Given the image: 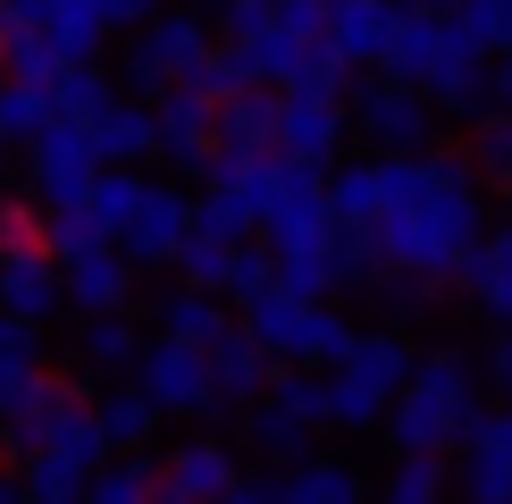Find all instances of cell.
Segmentation results:
<instances>
[{
  "mask_svg": "<svg viewBox=\"0 0 512 504\" xmlns=\"http://www.w3.org/2000/svg\"><path fill=\"white\" fill-rule=\"evenodd\" d=\"M496 101H504V110H512V51L496 59Z\"/></svg>",
  "mask_w": 512,
  "mask_h": 504,
  "instance_id": "cell-41",
  "label": "cell"
},
{
  "mask_svg": "<svg viewBox=\"0 0 512 504\" xmlns=\"http://www.w3.org/2000/svg\"><path fill=\"white\" fill-rule=\"evenodd\" d=\"M370 496V479L353 471L345 454H303V462H269V471H252L236 504H353Z\"/></svg>",
  "mask_w": 512,
  "mask_h": 504,
  "instance_id": "cell-13",
  "label": "cell"
},
{
  "mask_svg": "<svg viewBox=\"0 0 512 504\" xmlns=\"http://www.w3.org/2000/svg\"><path fill=\"white\" fill-rule=\"evenodd\" d=\"M445 488H454L445 454H395V462H387V479H378V496H387V504H437Z\"/></svg>",
  "mask_w": 512,
  "mask_h": 504,
  "instance_id": "cell-32",
  "label": "cell"
},
{
  "mask_svg": "<svg viewBox=\"0 0 512 504\" xmlns=\"http://www.w3.org/2000/svg\"><path fill=\"white\" fill-rule=\"evenodd\" d=\"M160 9H168V0H110V26H126V34H135L143 17H160Z\"/></svg>",
  "mask_w": 512,
  "mask_h": 504,
  "instance_id": "cell-40",
  "label": "cell"
},
{
  "mask_svg": "<svg viewBox=\"0 0 512 504\" xmlns=\"http://www.w3.org/2000/svg\"><path fill=\"white\" fill-rule=\"evenodd\" d=\"M462 454H479V462H504V471H512V395L479 412V429H471V446H462Z\"/></svg>",
  "mask_w": 512,
  "mask_h": 504,
  "instance_id": "cell-35",
  "label": "cell"
},
{
  "mask_svg": "<svg viewBox=\"0 0 512 504\" xmlns=\"http://www.w3.org/2000/svg\"><path fill=\"white\" fill-rule=\"evenodd\" d=\"M194 9H210V0H194Z\"/></svg>",
  "mask_w": 512,
  "mask_h": 504,
  "instance_id": "cell-44",
  "label": "cell"
},
{
  "mask_svg": "<svg viewBox=\"0 0 512 504\" xmlns=\"http://www.w3.org/2000/svg\"><path fill=\"white\" fill-rule=\"evenodd\" d=\"M59 261H68V303H76V311H126V303H135L143 261H135L118 236H93V244L59 252Z\"/></svg>",
  "mask_w": 512,
  "mask_h": 504,
  "instance_id": "cell-16",
  "label": "cell"
},
{
  "mask_svg": "<svg viewBox=\"0 0 512 504\" xmlns=\"http://www.w3.org/2000/svg\"><path fill=\"white\" fill-rule=\"evenodd\" d=\"M462 17H471V34L487 51H512V0H462Z\"/></svg>",
  "mask_w": 512,
  "mask_h": 504,
  "instance_id": "cell-37",
  "label": "cell"
},
{
  "mask_svg": "<svg viewBox=\"0 0 512 504\" xmlns=\"http://www.w3.org/2000/svg\"><path fill=\"white\" fill-rule=\"evenodd\" d=\"M244 488V471H236V446H219V437H185V446H168V488L160 496H177V504H194V496H236Z\"/></svg>",
  "mask_w": 512,
  "mask_h": 504,
  "instance_id": "cell-20",
  "label": "cell"
},
{
  "mask_svg": "<svg viewBox=\"0 0 512 504\" xmlns=\"http://www.w3.org/2000/svg\"><path fill=\"white\" fill-rule=\"evenodd\" d=\"M269 370H277V362H269V345H261V336H252V328H227L219 345H210V378H219V412H227V420H236V412H252V404H261V395L277 387Z\"/></svg>",
  "mask_w": 512,
  "mask_h": 504,
  "instance_id": "cell-19",
  "label": "cell"
},
{
  "mask_svg": "<svg viewBox=\"0 0 512 504\" xmlns=\"http://www.w3.org/2000/svg\"><path fill=\"white\" fill-rule=\"evenodd\" d=\"M101 168H110V160H101V143H93V126H84V118H51V126L26 143V185H34L42 210H76V202H93Z\"/></svg>",
  "mask_w": 512,
  "mask_h": 504,
  "instance_id": "cell-8",
  "label": "cell"
},
{
  "mask_svg": "<svg viewBox=\"0 0 512 504\" xmlns=\"http://www.w3.org/2000/svg\"><path fill=\"white\" fill-rule=\"evenodd\" d=\"M93 143H101V160H110V168H143V160L160 152V110H135V101L118 93L110 110L93 118Z\"/></svg>",
  "mask_w": 512,
  "mask_h": 504,
  "instance_id": "cell-24",
  "label": "cell"
},
{
  "mask_svg": "<svg viewBox=\"0 0 512 504\" xmlns=\"http://www.w3.org/2000/svg\"><path fill=\"white\" fill-rule=\"evenodd\" d=\"M454 488H462V496H479V504H512V471H504V462H479V454H462Z\"/></svg>",
  "mask_w": 512,
  "mask_h": 504,
  "instance_id": "cell-36",
  "label": "cell"
},
{
  "mask_svg": "<svg viewBox=\"0 0 512 504\" xmlns=\"http://www.w3.org/2000/svg\"><path fill=\"white\" fill-rule=\"evenodd\" d=\"M471 160H479V177L512 185V110H487V118H471Z\"/></svg>",
  "mask_w": 512,
  "mask_h": 504,
  "instance_id": "cell-34",
  "label": "cell"
},
{
  "mask_svg": "<svg viewBox=\"0 0 512 504\" xmlns=\"http://www.w3.org/2000/svg\"><path fill=\"white\" fill-rule=\"evenodd\" d=\"M504 194H512V185H504Z\"/></svg>",
  "mask_w": 512,
  "mask_h": 504,
  "instance_id": "cell-45",
  "label": "cell"
},
{
  "mask_svg": "<svg viewBox=\"0 0 512 504\" xmlns=\"http://www.w3.org/2000/svg\"><path fill=\"white\" fill-rule=\"evenodd\" d=\"M135 378L152 387V404L168 412V420H194V429H219V378H210V345H194V336H143V362H135Z\"/></svg>",
  "mask_w": 512,
  "mask_h": 504,
  "instance_id": "cell-7",
  "label": "cell"
},
{
  "mask_svg": "<svg viewBox=\"0 0 512 504\" xmlns=\"http://www.w3.org/2000/svg\"><path fill=\"white\" fill-rule=\"evenodd\" d=\"M76 362L93 370V378H135V362H143L135 311H84V328H76Z\"/></svg>",
  "mask_w": 512,
  "mask_h": 504,
  "instance_id": "cell-22",
  "label": "cell"
},
{
  "mask_svg": "<svg viewBox=\"0 0 512 504\" xmlns=\"http://www.w3.org/2000/svg\"><path fill=\"white\" fill-rule=\"evenodd\" d=\"M160 488H168V462H152L143 446H126V454H110L93 471V496L101 504H143V496H160Z\"/></svg>",
  "mask_w": 512,
  "mask_h": 504,
  "instance_id": "cell-31",
  "label": "cell"
},
{
  "mask_svg": "<svg viewBox=\"0 0 512 504\" xmlns=\"http://www.w3.org/2000/svg\"><path fill=\"white\" fill-rule=\"evenodd\" d=\"M420 9H462V0H420Z\"/></svg>",
  "mask_w": 512,
  "mask_h": 504,
  "instance_id": "cell-43",
  "label": "cell"
},
{
  "mask_svg": "<svg viewBox=\"0 0 512 504\" xmlns=\"http://www.w3.org/2000/svg\"><path fill=\"white\" fill-rule=\"evenodd\" d=\"M93 471H101V462H93V454H76V446L26 454V496H42V504H68V496H93Z\"/></svg>",
  "mask_w": 512,
  "mask_h": 504,
  "instance_id": "cell-28",
  "label": "cell"
},
{
  "mask_svg": "<svg viewBox=\"0 0 512 504\" xmlns=\"http://www.w3.org/2000/svg\"><path fill=\"white\" fill-rule=\"evenodd\" d=\"M244 420H252L261 462H303V454H319V429H328V420H311L303 404H286V395H261Z\"/></svg>",
  "mask_w": 512,
  "mask_h": 504,
  "instance_id": "cell-23",
  "label": "cell"
},
{
  "mask_svg": "<svg viewBox=\"0 0 512 504\" xmlns=\"http://www.w3.org/2000/svg\"><path fill=\"white\" fill-rule=\"evenodd\" d=\"M353 135L370 152H429L437 143V101L420 84H403L395 68H378V84L353 93Z\"/></svg>",
  "mask_w": 512,
  "mask_h": 504,
  "instance_id": "cell-9",
  "label": "cell"
},
{
  "mask_svg": "<svg viewBox=\"0 0 512 504\" xmlns=\"http://www.w3.org/2000/svg\"><path fill=\"white\" fill-rule=\"evenodd\" d=\"M412 336L403 328H361L345 353L328 362V429H378L395 412L403 378H412Z\"/></svg>",
  "mask_w": 512,
  "mask_h": 504,
  "instance_id": "cell-5",
  "label": "cell"
},
{
  "mask_svg": "<svg viewBox=\"0 0 512 504\" xmlns=\"http://www.w3.org/2000/svg\"><path fill=\"white\" fill-rule=\"evenodd\" d=\"M387 68L403 84H420V93H429L437 110H454V118H487V101H496L487 42L471 34V17H462V9H420V0H412V17H403L395 51H387Z\"/></svg>",
  "mask_w": 512,
  "mask_h": 504,
  "instance_id": "cell-2",
  "label": "cell"
},
{
  "mask_svg": "<svg viewBox=\"0 0 512 504\" xmlns=\"http://www.w3.org/2000/svg\"><path fill=\"white\" fill-rule=\"evenodd\" d=\"M51 446H76V454H93V462H110V429H101V404H84L76 387H42L26 412L9 420V454L26 462V454H51Z\"/></svg>",
  "mask_w": 512,
  "mask_h": 504,
  "instance_id": "cell-11",
  "label": "cell"
},
{
  "mask_svg": "<svg viewBox=\"0 0 512 504\" xmlns=\"http://www.w3.org/2000/svg\"><path fill=\"white\" fill-rule=\"evenodd\" d=\"M210 59H219V42H210V17L194 0H168L160 17H143L135 42H126V84L135 93H168V84H210Z\"/></svg>",
  "mask_w": 512,
  "mask_h": 504,
  "instance_id": "cell-6",
  "label": "cell"
},
{
  "mask_svg": "<svg viewBox=\"0 0 512 504\" xmlns=\"http://www.w3.org/2000/svg\"><path fill=\"white\" fill-rule=\"evenodd\" d=\"M51 93H59V118H84V126H93V118L118 101V84L101 76L93 59H76V68H59V84H51Z\"/></svg>",
  "mask_w": 512,
  "mask_h": 504,
  "instance_id": "cell-33",
  "label": "cell"
},
{
  "mask_svg": "<svg viewBox=\"0 0 512 504\" xmlns=\"http://www.w3.org/2000/svg\"><path fill=\"white\" fill-rule=\"evenodd\" d=\"M277 101H286V93H261V84L227 93V101H219V143H244V152H286V143H277Z\"/></svg>",
  "mask_w": 512,
  "mask_h": 504,
  "instance_id": "cell-26",
  "label": "cell"
},
{
  "mask_svg": "<svg viewBox=\"0 0 512 504\" xmlns=\"http://www.w3.org/2000/svg\"><path fill=\"white\" fill-rule=\"evenodd\" d=\"M26 496V471H0V504H17Z\"/></svg>",
  "mask_w": 512,
  "mask_h": 504,
  "instance_id": "cell-42",
  "label": "cell"
},
{
  "mask_svg": "<svg viewBox=\"0 0 512 504\" xmlns=\"http://www.w3.org/2000/svg\"><path fill=\"white\" fill-rule=\"evenodd\" d=\"M462 286H471V303L487 311V328H512V227H496V236H487L479 269H471Z\"/></svg>",
  "mask_w": 512,
  "mask_h": 504,
  "instance_id": "cell-29",
  "label": "cell"
},
{
  "mask_svg": "<svg viewBox=\"0 0 512 504\" xmlns=\"http://www.w3.org/2000/svg\"><path fill=\"white\" fill-rule=\"evenodd\" d=\"M152 110H160V160L177 168L219 160V93L210 84H168V93H152Z\"/></svg>",
  "mask_w": 512,
  "mask_h": 504,
  "instance_id": "cell-15",
  "label": "cell"
},
{
  "mask_svg": "<svg viewBox=\"0 0 512 504\" xmlns=\"http://www.w3.org/2000/svg\"><path fill=\"white\" fill-rule=\"evenodd\" d=\"M353 135V101L345 93H319V84H286V101H277V143H286L294 160H336Z\"/></svg>",
  "mask_w": 512,
  "mask_h": 504,
  "instance_id": "cell-14",
  "label": "cell"
},
{
  "mask_svg": "<svg viewBox=\"0 0 512 504\" xmlns=\"http://www.w3.org/2000/svg\"><path fill=\"white\" fill-rule=\"evenodd\" d=\"M26 244H51V236H42V219H34L26 202H0V252H26Z\"/></svg>",
  "mask_w": 512,
  "mask_h": 504,
  "instance_id": "cell-38",
  "label": "cell"
},
{
  "mask_svg": "<svg viewBox=\"0 0 512 504\" xmlns=\"http://www.w3.org/2000/svg\"><path fill=\"white\" fill-rule=\"evenodd\" d=\"M152 320H160L168 336H194V345H219V336L236 328V320H227V303H219V286H194V278L168 286L160 303H152Z\"/></svg>",
  "mask_w": 512,
  "mask_h": 504,
  "instance_id": "cell-25",
  "label": "cell"
},
{
  "mask_svg": "<svg viewBox=\"0 0 512 504\" xmlns=\"http://www.w3.org/2000/svg\"><path fill=\"white\" fill-rule=\"evenodd\" d=\"M336 219L353 227V244L387 269H412L429 286H462L487 252V194H479V160L462 152H378L336 168L328 185Z\"/></svg>",
  "mask_w": 512,
  "mask_h": 504,
  "instance_id": "cell-1",
  "label": "cell"
},
{
  "mask_svg": "<svg viewBox=\"0 0 512 504\" xmlns=\"http://www.w3.org/2000/svg\"><path fill=\"white\" fill-rule=\"evenodd\" d=\"M110 236L135 252L143 269H168V261L185 252V236H194V194L168 185V177H135V194H126V210H118Z\"/></svg>",
  "mask_w": 512,
  "mask_h": 504,
  "instance_id": "cell-10",
  "label": "cell"
},
{
  "mask_svg": "<svg viewBox=\"0 0 512 504\" xmlns=\"http://www.w3.org/2000/svg\"><path fill=\"white\" fill-rule=\"evenodd\" d=\"M101 34H118L110 0H0V59H9V76L59 84V68L101 51Z\"/></svg>",
  "mask_w": 512,
  "mask_h": 504,
  "instance_id": "cell-4",
  "label": "cell"
},
{
  "mask_svg": "<svg viewBox=\"0 0 512 504\" xmlns=\"http://www.w3.org/2000/svg\"><path fill=\"white\" fill-rule=\"evenodd\" d=\"M160 404H152V387L143 378H118L110 395H101V429H110V446L126 454V446H152V429H160Z\"/></svg>",
  "mask_w": 512,
  "mask_h": 504,
  "instance_id": "cell-27",
  "label": "cell"
},
{
  "mask_svg": "<svg viewBox=\"0 0 512 504\" xmlns=\"http://www.w3.org/2000/svg\"><path fill=\"white\" fill-rule=\"evenodd\" d=\"M42 387H51V378H42V320L0 303V429L34 404Z\"/></svg>",
  "mask_w": 512,
  "mask_h": 504,
  "instance_id": "cell-18",
  "label": "cell"
},
{
  "mask_svg": "<svg viewBox=\"0 0 512 504\" xmlns=\"http://www.w3.org/2000/svg\"><path fill=\"white\" fill-rule=\"evenodd\" d=\"M479 370H487V387H496V395H512V328H496V336H487Z\"/></svg>",
  "mask_w": 512,
  "mask_h": 504,
  "instance_id": "cell-39",
  "label": "cell"
},
{
  "mask_svg": "<svg viewBox=\"0 0 512 504\" xmlns=\"http://www.w3.org/2000/svg\"><path fill=\"white\" fill-rule=\"evenodd\" d=\"M0 303H9V311H26V320H42V328H51L59 311H76V303H68V261H59L51 244L0 252Z\"/></svg>",
  "mask_w": 512,
  "mask_h": 504,
  "instance_id": "cell-17",
  "label": "cell"
},
{
  "mask_svg": "<svg viewBox=\"0 0 512 504\" xmlns=\"http://www.w3.org/2000/svg\"><path fill=\"white\" fill-rule=\"evenodd\" d=\"M202 177H210V202H219L236 227L261 236L277 194H286V177H294V152H244V143H219V160H210Z\"/></svg>",
  "mask_w": 512,
  "mask_h": 504,
  "instance_id": "cell-12",
  "label": "cell"
},
{
  "mask_svg": "<svg viewBox=\"0 0 512 504\" xmlns=\"http://www.w3.org/2000/svg\"><path fill=\"white\" fill-rule=\"evenodd\" d=\"M479 387H487V370L471 362V353L429 345L412 362V378H403L395 412H387L395 454H454V446H471V429H479V412H487Z\"/></svg>",
  "mask_w": 512,
  "mask_h": 504,
  "instance_id": "cell-3",
  "label": "cell"
},
{
  "mask_svg": "<svg viewBox=\"0 0 512 504\" xmlns=\"http://www.w3.org/2000/svg\"><path fill=\"white\" fill-rule=\"evenodd\" d=\"M51 118H59V93L42 76H9L0 84V143H34Z\"/></svg>",
  "mask_w": 512,
  "mask_h": 504,
  "instance_id": "cell-30",
  "label": "cell"
},
{
  "mask_svg": "<svg viewBox=\"0 0 512 504\" xmlns=\"http://www.w3.org/2000/svg\"><path fill=\"white\" fill-rule=\"evenodd\" d=\"M403 17H412V0H336V51L353 68H387Z\"/></svg>",
  "mask_w": 512,
  "mask_h": 504,
  "instance_id": "cell-21",
  "label": "cell"
}]
</instances>
